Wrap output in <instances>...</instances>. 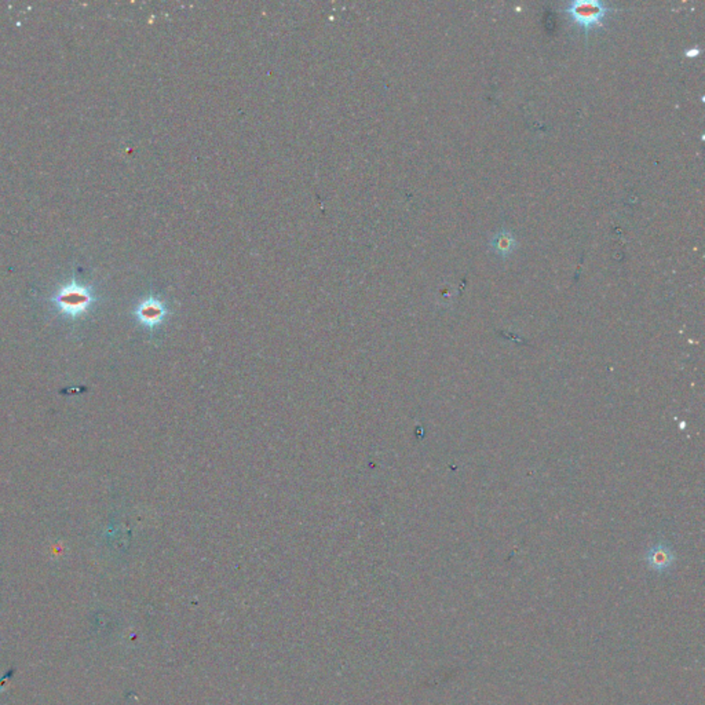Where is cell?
<instances>
[{"instance_id": "obj_1", "label": "cell", "mask_w": 705, "mask_h": 705, "mask_svg": "<svg viewBox=\"0 0 705 705\" xmlns=\"http://www.w3.org/2000/svg\"><path fill=\"white\" fill-rule=\"evenodd\" d=\"M617 11V7L601 0H573L561 7V13L566 14L580 28L585 40H588L591 31L602 27L605 20Z\"/></svg>"}, {"instance_id": "obj_2", "label": "cell", "mask_w": 705, "mask_h": 705, "mask_svg": "<svg viewBox=\"0 0 705 705\" xmlns=\"http://www.w3.org/2000/svg\"><path fill=\"white\" fill-rule=\"evenodd\" d=\"M53 301L63 316L77 318L87 313L94 302V297L87 287L72 282L62 287Z\"/></svg>"}, {"instance_id": "obj_3", "label": "cell", "mask_w": 705, "mask_h": 705, "mask_svg": "<svg viewBox=\"0 0 705 705\" xmlns=\"http://www.w3.org/2000/svg\"><path fill=\"white\" fill-rule=\"evenodd\" d=\"M517 246H518V243H517L516 236L507 229H501V230L496 232L488 243V247L492 252L494 255L500 256L501 259H507L516 251Z\"/></svg>"}, {"instance_id": "obj_4", "label": "cell", "mask_w": 705, "mask_h": 705, "mask_svg": "<svg viewBox=\"0 0 705 705\" xmlns=\"http://www.w3.org/2000/svg\"><path fill=\"white\" fill-rule=\"evenodd\" d=\"M137 316H138L141 323L152 327L163 318L164 308L160 302H157L154 299H149V301H145L144 304L139 305L138 310H137Z\"/></svg>"}]
</instances>
